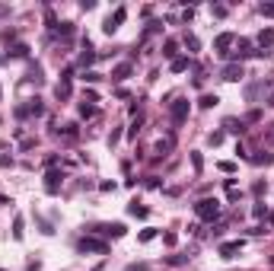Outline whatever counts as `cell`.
I'll use <instances>...</instances> for the list:
<instances>
[{
    "instance_id": "6da1fadb",
    "label": "cell",
    "mask_w": 274,
    "mask_h": 271,
    "mask_svg": "<svg viewBox=\"0 0 274 271\" xmlns=\"http://www.w3.org/2000/svg\"><path fill=\"white\" fill-rule=\"evenodd\" d=\"M195 214L201 217V220H217L220 217V201L217 198H201L195 204Z\"/></svg>"
},
{
    "instance_id": "836d02e7",
    "label": "cell",
    "mask_w": 274,
    "mask_h": 271,
    "mask_svg": "<svg viewBox=\"0 0 274 271\" xmlns=\"http://www.w3.org/2000/svg\"><path fill=\"white\" fill-rule=\"evenodd\" d=\"M159 26H163V23H150V26L144 29V38H147V35H153V32H159Z\"/></svg>"
},
{
    "instance_id": "5b68a950",
    "label": "cell",
    "mask_w": 274,
    "mask_h": 271,
    "mask_svg": "<svg viewBox=\"0 0 274 271\" xmlns=\"http://www.w3.org/2000/svg\"><path fill=\"white\" fill-rule=\"evenodd\" d=\"M169 115H172V121H176V125H182V121L188 118V99H176L172 108H169Z\"/></svg>"
},
{
    "instance_id": "3957f363",
    "label": "cell",
    "mask_w": 274,
    "mask_h": 271,
    "mask_svg": "<svg viewBox=\"0 0 274 271\" xmlns=\"http://www.w3.org/2000/svg\"><path fill=\"white\" fill-rule=\"evenodd\" d=\"M61 182H64V172H61V169H55V166H51V169H48V175H45V192H48V195H58Z\"/></svg>"
},
{
    "instance_id": "ffe728a7",
    "label": "cell",
    "mask_w": 274,
    "mask_h": 271,
    "mask_svg": "<svg viewBox=\"0 0 274 271\" xmlns=\"http://www.w3.org/2000/svg\"><path fill=\"white\" fill-rule=\"evenodd\" d=\"M182 70H188V58H176L172 61V73H182Z\"/></svg>"
},
{
    "instance_id": "d4e9b609",
    "label": "cell",
    "mask_w": 274,
    "mask_h": 271,
    "mask_svg": "<svg viewBox=\"0 0 274 271\" xmlns=\"http://www.w3.org/2000/svg\"><path fill=\"white\" fill-rule=\"evenodd\" d=\"M83 80H86V83H99V80H102V73H96V70H86V73H83Z\"/></svg>"
},
{
    "instance_id": "8d00e7d4",
    "label": "cell",
    "mask_w": 274,
    "mask_h": 271,
    "mask_svg": "<svg viewBox=\"0 0 274 271\" xmlns=\"http://www.w3.org/2000/svg\"><path fill=\"white\" fill-rule=\"evenodd\" d=\"M252 192H255V195H265V192H268V185H265V182H255V185H252Z\"/></svg>"
},
{
    "instance_id": "d6a6232c",
    "label": "cell",
    "mask_w": 274,
    "mask_h": 271,
    "mask_svg": "<svg viewBox=\"0 0 274 271\" xmlns=\"http://www.w3.org/2000/svg\"><path fill=\"white\" fill-rule=\"evenodd\" d=\"M220 172H236V163H230V160H223V163H220Z\"/></svg>"
},
{
    "instance_id": "4fadbf2b",
    "label": "cell",
    "mask_w": 274,
    "mask_h": 271,
    "mask_svg": "<svg viewBox=\"0 0 274 271\" xmlns=\"http://www.w3.org/2000/svg\"><path fill=\"white\" fill-rule=\"evenodd\" d=\"M55 96L58 99H70V80H61V83L55 86Z\"/></svg>"
},
{
    "instance_id": "8fae6325",
    "label": "cell",
    "mask_w": 274,
    "mask_h": 271,
    "mask_svg": "<svg viewBox=\"0 0 274 271\" xmlns=\"http://www.w3.org/2000/svg\"><path fill=\"white\" fill-rule=\"evenodd\" d=\"M131 77V64H118L115 70H112V80H115V83H122V80H128Z\"/></svg>"
},
{
    "instance_id": "e575fe53",
    "label": "cell",
    "mask_w": 274,
    "mask_h": 271,
    "mask_svg": "<svg viewBox=\"0 0 274 271\" xmlns=\"http://www.w3.org/2000/svg\"><path fill=\"white\" fill-rule=\"evenodd\" d=\"M124 271H147V265H144V262H131V265L124 268Z\"/></svg>"
},
{
    "instance_id": "83f0119b",
    "label": "cell",
    "mask_w": 274,
    "mask_h": 271,
    "mask_svg": "<svg viewBox=\"0 0 274 271\" xmlns=\"http://www.w3.org/2000/svg\"><path fill=\"white\" fill-rule=\"evenodd\" d=\"M80 115H83V118H92V115H96V105H80Z\"/></svg>"
},
{
    "instance_id": "f546056e",
    "label": "cell",
    "mask_w": 274,
    "mask_h": 271,
    "mask_svg": "<svg viewBox=\"0 0 274 271\" xmlns=\"http://www.w3.org/2000/svg\"><path fill=\"white\" fill-rule=\"evenodd\" d=\"M58 29H61V35H64V38H70V35H73V23H61Z\"/></svg>"
},
{
    "instance_id": "cb8c5ba5",
    "label": "cell",
    "mask_w": 274,
    "mask_h": 271,
    "mask_svg": "<svg viewBox=\"0 0 274 271\" xmlns=\"http://www.w3.org/2000/svg\"><path fill=\"white\" fill-rule=\"evenodd\" d=\"M207 144H211V147H220V144H223V131H213L211 137H207Z\"/></svg>"
},
{
    "instance_id": "e0dca14e",
    "label": "cell",
    "mask_w": 274,
    "mask_h": 271,
    "mask_svg": "<svg viewBox=\"0 0 274 271\" xmlns=\"http://www.w3.org/2000/svg\"><path fill=\"white\" fill-rule=\"evenodd\" d=\"M128 214H131V217H147L150 211H147L144 204H137V201H131V204H128Z\"/></svg>"
},
{
    "instance_id": "30bf717a",
    "label": "cell",
    "mask_w": 274,
    "mask_h": 271,
    "mask_svg": "<svg viewBox=\"0 0 274 271\" xmlns=\"http://www.w3.org/2000/svg\"><path fill=\"white\" fill-rule=\"evenodd\" d=\"M96 58H99V54L92 51L90 45H86V48H83V54H80V61H77V67H83V73H86V67H90V64H92V61H96Z\"/></svg>"
},
{
    "instance_id": "d6986e66",
    "label": "cell",
    "mask_w": 274,
    "mask_h": 271,
    "mask_svg": "<svg viewBox=\"0 0 274 271\" xmlns=\"http://www.w3.org/2000/svg\"><path fill=\"white\" fill-rule=\"evenodd\" d=\"M176 51H179V45H176V42H172V38H169V42L163 45V58H172V61H176Z\"/></svg>"
},
{
    "instance_id": "f1b7e54d",
    "label": "cell",
    "mask_w": 274,
    "mask_h": 271,
    "mask_svg": "<svg viewBox=\"0 0 274 271\" xmlns=\"http://www.w3.org/2000/svg\"><path fill=\"white\" fill-rule=\"evenodd\" d=\"M258 13L262 16H274V3H258Z\"/></svg>"
},
{
    "instance_id": "f35d334b",
    "label": "cell",
    "mask_w": 274,
    "mask_h": 271,
    "mask_svg": "<svg viewBox=\"0 0 274 271\" xmlns=\"http://www.w3.org/2000/svg\"><path fill=\"white\" fill-rule=\"evenodd\" d=\"M163 242L166 246H176V233H163Z\"/></svg>"
},
{
    "instance_id": "1f68e13d",
    "label": "cell",
    "mask_w": 274,
    "mask_h": 271,
    "mask_svg": "<svg viewBox=\"0 0 274 271\" xmlns=\"http://www.w3.org/2000/svg\"><path fill=\"white\" fill-rule=\"evenodd\" d=\"M252 214H255V217H265V214H268V207H265V201H258V204L252 207Z\"/></svg>"
},
{
    "instance_id": "74e56055",
    "label": "cell",
    "mask_w": 274,
    "mask_h": 271,
    "mask_svg": "<svg viewBox=\"0 0 274 271\" xmlns=\"http://www.w3.org/2000/svg\"><path fill=\"white\" fill-rule=\"evenodd\" d=\"M185 262H188L185 255H172V259H169V265H185Z\"/></svg>"
},
{
    "instance_id": "60d3db41",
    "label": "cell",
    "mask_w": 274,
    "mask_h": 271,
    "mask_svg": "<svg viewBox=\"0 0 274 271\" xmlns=\"http://www.w3.org/2000/svg\"><path fill=\"white\" fill-rule=\"evenodd\" d=\"M268 223H271V227H274V211H268Z\"/></svg>"
},
{
    "instance_id": "9a60e30c",
    "label": "cell",
    "mask_w": 274,
    "mask_h": 271,
    "mask_svg": "<svg viewBox=\"0 0 274 271\" xmlns=\"http://www.w3.org/2000/svg\"><path fill=\"white\" fill-rule=\"evenodd\" d=\"M252 163H255V166H271L274 163V153H258V157H249Z\"/></svg>"
},
{
    "instance_id": "ba28073f",
    "label": "cell",
    "mask_w": 274,
    "mask_h": 271,
    "mask_svg": "<svg viewBox=\"0 0 274 271\" xmlns=\"http://www.w3.org/2000/svg\"><path fill=\"white\" fill-rule=\"evenodd\" d=\"M233 42H236V38H233V32H223V35H217V42H213V48H217L220 54H226V48H230Z\"/></svg>"
},
{
    "instance_id": "603a6c76",
    "label": "cell",
    "mask_w": 274,
    "mask_h": 271,
    "mask_svg": "<svg viewBox=\"0 0 274 271\" xmlns=\"http://www.w3.org/2000/svg\"><path fill=\"white\" fill-rule=\"evenodd\" d=\"M153 236H156V230H153V227H147V230H140V236H137V239H140V242H150Z\"/></svg>"
},
{
    "instance_id": "2e32d148",
    "label": "cell",
    "mask_w": 274,
    "mask_h": 271,
    "mask_svg": "<svg viewBox=\"0 0 274 271\" xmlns=\"http://www.w3.org/2000/svg\"><path fill=\"white\" fill-rule=\"evenodd\" d=\"M223 128H226V131H233V134H243V131H245L243 121H236V118H226V121H223Z\"/></svg>"
},
{
    "instance_id": "4316f807",
    "label": "cell",
    "mask_w": 274,
    "mask_h": 271,
    "mask_svg": "<svg viewBox=\"0 0 274 271\" xmlns=\"http://www.w3.org/2000/svg\"><path fill=\"white\" fill-rule=\"evenodd\" d=\"M13 58H26V54H29V48H26V45H13Z\"/></svg>"
},
{
    "instance_id": "8992f818",
    "label": "cell",
    "mask_w": 274,
    "mask_h": 271,
    "mask_svg": "<svg viewBox=\"0 0 274 271\" xmlns=\"http://www.w3.org/2000/svg\"><path fill=\"white\" fill-rule=\"evenodd\" d=\"M220 77H223L226 83H239V80L245 77V70H243V64H226V67H223V73H220Z\"/></svg>"
},
{
    "instance_id": "ab89813d",
    "label": "cell",
    "mask_w": 274,
    "mask_h": 271,
    "mask_svg": "<svg viewBox=\"0 0 274 271\" xmlns=\"http://www.w3.org/2000/svg\"><path fill=\"white\" fill-rule=\"evenodd\" d=\"M90 271H105V262H99V265H92Z\"/></svg>"
},
{
    "instance_id": "7a4b0ae2",
    "label": "cell",
    "mask_w": 274,
    "mask_h": 271,
    "mask_svg": "<svg viewBox=\"0 0 274 271\" xmlns=\"http://www.w3.org/2000/svg\"><path fill=\"white\" fill-rule=\"evenodd\" d=\"M77 249H80V252H96V255L109 252V246H105L102 239H96V236H83V239L77 242Z\"/></svg>"
},
{
    "instance_id": "7c38bea8",
    "label": "cell",
    "mask_w": 274,
    "mask_h": 271,
    "mask_svg": "<svg viewBox=\"0 0 274 271\" xmlns=\"http://www.w3.org/2000/svg\"><path fill=\"white\" fill-rule=\"evenodd\" d=\"M23 236H26V220H23V217H16V220H13V239L23 242Z\"/></svg>"
},
{
    "instance_id": "52a82bcc",
    "label": "cell",
    "mask_w": 274,
    "mask_h": 271,
    "mask_svg": "<svg viewBox=\"0 0 274 271\" xmlns=\"http://www.w3.org/2000/svg\"><path fill=\"white\" fill-rule=\"evenodd\" d=\"M217 252H220V259H233V255L243 252V239H236V242H220Z\"/></svg>"
},
{
    "instance_id": "7402d4cb",
    "label": "cell",
    "mask_w": 274,
    "mask_h": 271,
    "mask_svg": "<svg viewBox=\"0 0 274 271\" xmlns=\"http://www.w3.org/2000/svg\"><path fill=\"white\" fill-rule=\"evenodd\" d=\"M140 125H144V118H140V115H137V118H134V121H131V128H128V137H137V131H140Z\"/></svg>"
},
{
    "instance_id": "5bb4252c",
    "label": "cell",
    "mask_w": 274,
    "mask_h": 271,
    "mask_svg": "<svg viewBox=\"0 0 274 271\" xmlns=\"http://www.w3.org/2000/svg\"><path fill=\"white\" fill-rule=\"evenodd\" d=\"M217 102H220V99L213 96V93H204V96L198 99V105H201V108H213V105H217Z\"/></svg>"
},
{
    "instance_id": "277c9868",
    "label": "cell",
    "mask_w": 274,
    "mask_h": 271,
    "mask_svg": "<svg viewBox=\"0 0 274 271\" xmlns=\"http://www.w3.org/2000/svg\"><path fill=\"white\" fill-rule=\"evenodd\" d=\"M92 233H102V236H124L128 233V227H124V223H99V227H92Z\"/></svg>"
},
{
    "instance_id": "4dcf8cb0",
    "label": "cell",
    "mask_w": 274,
    "mask_h": 271,
    "mask_svg": "<svg viewBox=\"0 0 274 271\" xmlns=\"http://www.w3.org/2000/svg\"><path fill=\"white\" fill-rule=\"evenodd\" d=\"M185 45H188V48H191V51H198V48H201V42H198V38H195V35H185Z\"/></svg>"
},
{
    "instance_id": "484cf974",
    "label": "cell",
    "mask_w": 274,
    "mask_h": 271,
    "mask_svg": "<svg viewBox=\"0 0 274 271\" xmlns=\"http://www.w3.org/2000/svg\"><path fill=\"white\" fill-rule=\"evenodd\" d=\"M191 166H195V172H201V169H204V160H201V153H191Z\"/></svg>"
},
{
    "instance_id": "ac0fdd59",
    "label": "cell",
    "mask_w": 274,
    "mask_h": 271,
    "mask_svg": "<svg viewBox=\"0 0 274 271\" xmlns=\"http://www.w3.org/2000/svg\"><path fill=\"white\" fill-rule=\"evenodd\" d=\"M258 42H262L265 48H268V45H274V29H262V32H258Z\"/></svg>"
},
{
    "instance_id": "d590c367",
    "label": "cell",
    "mask_w": 274,
    "mask_h": 271,
    "mask_svg": "<svg viewBox=\"0 0 274 271\" xmlns=\"http://www.w3.org/2000/svg\"><path fill=\"white\" fill-rule=\"evenodd\" d=\"M64 137H77V125H64Z\"/></svg>"
},
{
    "instance_id": "9c48e42d",
    "label": "cell",
    "mask_w": 274,
    "mask_h": 271,
    "mask_svg": "<svg viewBox=\"0 0 274 271\" xmlns=\"http://www.w3.org/2000/svg\"><path fill=\"white\" fill-rule=\"evenodd\" d=\"M249 54H262V51H252V45L245 42V38H239V45H236V51H233V58H249Z\"/></svg>"
},
{
    "instance_id": "44dd1931",
    "label": "cell",
    "mask_w": 274,
    "mask_h": 271,
    "mask_svg": "<svg viewBox=\"0 0 274 271\" xmlns=\"http://www.w3.org/2000/svg\"><path fill=\"white\" fill-rule=\"evenodd\" d=\"M26 108H29V115H45V105L38 102V99H32V102L26 105Z\"/></svg>"
},
{
    "instance_id": "b9f144b4",
    "label": "cell",
    "mask_w": 274,
    "mask_h": 271,
    "mask_svg": "<svg viewBox=\"0 0 274 271\" xmlns=\"http://www.w3.org/2000/svg\"><path fill=\"white\" fill-rule=\"evenodd\" d=\"M0 271H3V268H0Z\"/></svg>"
}]
</instances>
